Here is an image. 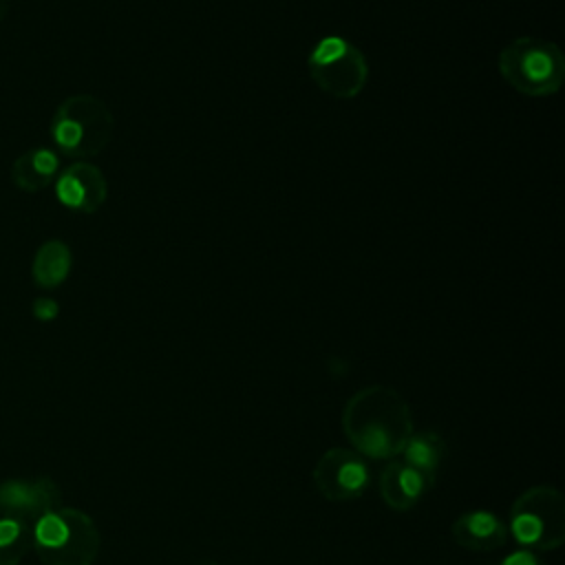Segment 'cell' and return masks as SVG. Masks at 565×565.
Here are the masks:
<instances>
[{"mask_svg": "<svg viewBox=\"0 0 565 565\" xmlns=\"http://www.w3.org/2000/svg\"><path fill=\"white\" fill-rule=\"evenodd\" d=\"M342 428L362 457L393 459L413 435L411 406L391 386H364L349 397L342 411Z\"/></svg>", "mask_w": 565, "mask_h": 565, "instance_id": "cell-1", "label": "cell"}, {"mask_svg": "<svg viewBox=\"0 0 565 565\" xmlns=\"http://www.w3.org/2000/svg\"><path fill=\"white\" fill-rule=\"evenodd\" d=\"M102 536L95 521L75 508H55L33 525L31 547L44 565H93Z\"/></svg>", "mask_w": 565, "mask_h": 565, "instance_id": "cell-2", "label": "cell"}, {"mask_svg": "<svg viewBox=\"0 0 565 565\" xmlns=\"http://www.w3.org/2000/svg\"><path fill=\"white\" fill-rule=\"evenodd\" d=\"M115 130L110 108L95 95L79 93L66 97L51 119V139L55 148L73 159L99 154Z\"/></svg>", "mask_w": 565, "mask_h": 565, "instance_id": "cell-3", "label": "cell"}, {"mask_svg": "<svg viewBox=\"0 0 565 565\" xmlns=\"http://www.w3.org/2000/svg\"><path fill=\"white\" fill-rule=\"evenodd\" d=\"M499 73L516 93L547 97L563 86L565 60L554 42L523 35L501 49Z\"/></svg>", "mask_w": 565, "mask_h": 565, "instance_id": "cell-4", "label": "cell"}, {"mask_svg": "<svg viewBox=\"0 0 565 565\" xmlns=\"http://www.w3.org/2000/svg\"><path fill=\"white\" fill-rule=\"evenodd\" d=\"M512 536L523 550H556L565 541V499L552 486L521 492L510 508Z\"/></svg>", "mask_w": 565, "mask_h": 565, "instance_id": "cell-5", "label": "cell"}, {"mask_svg": "<svg viewBox=\"0 0 565 565\" xmlns=\"http://www.w3.org/2000/svg\"><path fill=\"white\" fill-rule=\"evenodd\" d=\"M307 66L316 86L335 99L358 97L369 79L364 53L340 35L322 38L311 49Z\"/></svg>", "mask_w": 565, "mask_h": 565, "instance_id": "cell-6", "label": "cell"}, {"mask_svg": "<svg viewBox=\"0 0 565 565\" xmlns=\"http://www.w3.org/2000/svg\"><path fill=\"white\" fill-rule=\"evenodd\" d=\"M313 483L329 501H353L366 492L371 468L353 448H329L313 466Z\"/></svg>", "mask_w": 565, "mask_h": 565, "instance_id": "cell-7", "label": "cell"}, {"mask_svg": "<svg viewBox=\"0 0 565 565\" xmlns=\"http://www.w3.org/2000/svg\"><path fill=\"white\" fill-rule=\"evenodd\" d=\"M62 492L49 477H13L0 483V516L35 525L38 519L60 508Z\"/></svg>", "mask_w": 565, "mask_h": 565, "instance_id": "cell-8", "label": "cell"}, {"mask_svg": "<svg viewBox=\"0 0 565 565\" xmlns=\"http://www.w3.org/2000/svg\"><path fill=\"white\" fill-rule=\"evenodd\" d=\"M53 183H55L57 201L64 207L82 214L97 212L108 196L106 177L97 166L86 161H77L60 170Z\"/></svg>", "mask_w": 565, "mask_h": 565, "instance_id": "cell-9", "label": "cell"}, {"mask_svg": "<svg viewBox=\"0 0 565 565\" xmlns=\"http://www.w3.org/2000/svg\"><path fill=\"white\" fill-rule=\"evenodd\" d=\"M430 486V479H426L422 472H417L402 459L388 461L380 475V494L384 503L395 512L411 510Z\"/></svg>", "mask_w": 565, "mask_h": 565, "instance_id": "cell-10", "label": "cell"}, {"mask_svg": "<svg viewBox=\"0 0 565 565\" xmlns=\"http://www.w3.org/2000/svg\"><path fill=\"white\" fill-rule=\"evenodd\" d=\"M60 174V154L53 148L35 146L18 154L9 168L11 183L22 192H40Z\"/></svg>", "mask_w": 565, "mask_h": 565, "instance_id": "cell-11", "label": "cell"}, {"mask_svg": "<svg viewBox=\"0 0 565 565\" xmlns=\"http://www.w3.org/2000/svg\"><path fill=\"white\" fill-rule=\"evenodd\" d=\"M452 539L466 550H497L505 545L508 527L488 510H470L455 519Z\"/></svg>", "mask_w": 565, "mask_h": 565, "instance_id": "cell-12", "label": "cell"}, {"mask_svg": "<svg viewBox=\"0 0 565 565\" xmlns=\"http://www.w3.org/2000/svg\"><path fill=\"white\" fill-rule=\"evenodd\" d=\"M73 267V254L68 245L60 238H49L44 241L31 263V276L33 282L42 289H55L60 287Z\"/></svg>", "mask_w": 565, "mask_h": 565, "instance_id": "cell-13", "label": "cell"}, {"mask_svg": "<svg viewBox=\"0 0 565 565\" xmlns=\"http://www.w3.org/2000/svg\"><path fill=\"white\" fill-rule=\"evenodd\" d=\"M399 457L404 463H408L411 468L422 472L426 479L435 481V475H437L441 461L446 459V441L439 433H433V430L413 433L406 439Z\"/></svg>", "mask_w": 565, "mask_h": 565, "instance_id": "cell-14", "label": "cell"}, {"mask_svg": "<svg viewBox=\"0 0 565 565\" xmlns=\"http://www.w3.org/2000/svg\"><path fill=\"white\" fill-rule=\"evenodd\" d=\"M33 525L0 516V565H18L31 547Z\"/></svg>", "mask_w": 565, "mask_h": 565, "instance_id": "cell-15", "label": "cell"}, {"mask_svg": "<svg viewBox=\"0 0 565 565\" xmlns=\"http://www.w3.org/2000/svg\"><path fill=\"white\" fill-rule=\"evenodd\" d=\"M31 313L35 320L40 322H51L60 316V302L51 296H38L33 302H31Z\"/></svg>", "mask_w": 565, "mask_h": 565, "instance_id": "cell-16", "label": "cell"}, {"mask_svg": "<svg viewBox=\"0 0 565 565\" xmlns=\"http://www.w3.org/2000/svg\"><path fill=\"white\" fill-rule=\"evenodd\" d=\"M501 565H545L532 550H514V552H510L503 561H501Z\"/></svg>", "mask_w": 565, "mask_h": 565, "instance_id": "cell-17", "label": "cell"}, {"mask_svg": "<svg viewBox=\"0 0 565 565\" xmlns=\"http://www.w3.org/2000/svg\"><path fill=\"white\" fill-rule=\"evenodd\" d=\"M9 13V0H0V18H4Z\"/></svg>", "mask_w": 565, "mask_h": 565, "instance_id": "cell-18", "label": "cell"}, {"mask_svg": "<svg viewBox=\"0 0 565 565\" xmlns=\"http://www.w3.org/2000/svg\"><path fill=\"white\" fill-rule=\"evenodd\" d=\"M199 565H216V563H212V561H203V563H199Z\"/></svg>", "mask_w": 565, "mask_h": 565, "instance_id": "cell-19", "label": "cell"}]
</instances>
